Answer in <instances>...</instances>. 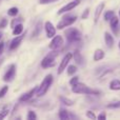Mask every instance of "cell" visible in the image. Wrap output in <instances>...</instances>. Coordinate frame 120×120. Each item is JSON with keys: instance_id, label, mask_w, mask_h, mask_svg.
Returning a JSON list of instances; mask_svg holds the SVG:
<instances>
[{"instance_id": "cell-38", "label": "cell", "mask_w": 120, "mask_h": 120, "mask_svg": "<svg viewBox=\"0 0 120 120\" xmlns=\"http://www.w3.org/2000/svg\"><path fill=\"white\" fill-rule=\"evenodd\" d=\"M118 48L120 49V41H119V43H118Z\"/></svg>"}, {"instance_id": "cell-30", "label": "cell", "mask_w": 120, "mask_h": 120, "mask_svg": "<svg viewBox=\"0 0 120 120\" xmlns=\"http://www.w3.org/2000/svg\"><path fill=\"white\" fill-rule=\"evenodd\" d=\"M78 82H79V77H78V76H74V77H72V78H71V80H70V85H71V86H73V85L77 84Z\"/></svg>"}, {"instance_id": "cell-19", "label": "cell", "mask_w": 120, "mask_h": 120, "mask_svg": "<svg viewBox=\"0 0 120 120\" xmlns=\"http://www.w3.org/2000/svg\"><path fill=\"white\" fill-rule=\"evenodd\" d=\"M59 118L61 120H68L71 118V115L65 109H60L59 110Z\"/></svg>"}, {"instance_id": "cell-29", "label": "cell", "mask_w": 120, "mask_h": 120, "mask_svg": "<svg viewBox=\"0 0 120 120\" xmlns=\"http://www.w3.org/2000/svg\"><path fill=\"white\" fill-rule=\"evenodd\" d=\"M8 108H4L2 111H0V119H3L4 117H6L8 116Z\"/></svg>"}, {"instance_id": "cell-17", "label": "cell", "mask_w": 120, "mask_h": 120, "mask_svg": "<svg viewBox=\"0 0 120 120\" xmlns=\"http://www.w3.org/2000/svg\"><path fill=\"white\" fill-rule=\"evenodd\" d=\"M73 59H74L75 62H76L77 64H79V65H82L83 64V57L79 51H75V52L73 53Z\"/></svg>"}, {"instance_id": "cell-31", "label": "cell", "mask_w": 120, "mask_h": 120, "mask_svg": "<svg viewBox=\"0 0 120 120\" xmlns=\"http://www.w3.org/2000/svg\"><path fill=\"white\" fill-rule=\"evenodd\" d=\"M8 91V85H5V86L2 87V89L0 90V98H3L4 96L6 95Z\"/></svg>"}, {"instance_id": "cell-37", "label": "cell", "mask_w": 120, "mask_h": 120, "mask_svg": "<svg viewBox=\"0 0 120 120\" xmlns=\"http://www.w3.org/2000/svg\"><path fill=\"white\" fill-rule=\"evenodd\" d=\"M1 37H2V33L0 32V39H1Z\"/></svg>"}, {"instance_id": "cell-5", "label": "cell", "mask_w": 120, "mask_h": 120, "mask_svg": "<svg viewBox=\"0 0 120 120\" xmlns=\"http://www.w3.org/2000/svg\"><path fill=\"white\" fill-rule=\"evenodd\" d=\"M57 54L58 53L56 52V51H53L52 53H50V54H48L45 57H44L43 59H42L41 61V66L43 68H53V66L55 65V58H56Z\"/></svg>"}, {"instance_id": "cell-35", "label": "cell", "mask_w": 120, "mask_h": 120, "mask_svg": "<svg viewBox=\"0 0 120 120\" xmlns=\"http://www.w3.org/2000/svg\"><path fill=\"white\" fill-rule=\"evenodd\" d=\"M40 26H41V22H39V23H38V25L36 26L35 34H34V35H38V34H39V32H40Z\"/></svg>"}, {"instance_id": "cell-39", "label": "cell", "mask_w": 120, "mask_h": 120, "mask_svg": "<svg viewBox=\"0 0 120 120\" xmlns=\"http://www.w3.org/2000/svg\"><path fill=\"white\" fill-rule=\"evenodd\" d=\"M119 19H120V10H119Z\"/></svg>"}, {"instance_id": "cell-1", "label": "cell", "mask_w": 120, "mask_h": 120, "mask_svg": "<svg viewBox=\"0 0 120 120\" xmlns=\"http://www.w3.org/2000/svg\"><path fill=\"white\" fill-rule=\"evenodd\" d=\"M53 80H54V78H53L52 74L46 75V76L44 77V79L42 80L41 84L38 86L37 91H36V96H37V97H42V96L45 95V94L48 93V91L50 90L51 85H52Z\"/></svg>"}, {"instance_id": "cell-28", "label": "cell", "mask_w": 120, "mask_h": 120, "mask_svg": "<svg viewBox=\"0 0 120 120\" xmlns=\"http://www.w3.org/2000/svg\"><path fill=\"white\" fill-rule=\"evenodd\" d=\"M90 16V8H86L84 11H83L82 15H81V19H83V20H85V19H87Z\"/></svg>"}, {"instance_id": "cell-11", "label": "cell", "mask_w": 120, "mask_h": 120, "mask_svg": "<svg viewBox=\"0 0 120 120\" xmlns=\"http://www.w3.org/2000/svg\"><path fill=\"white\" fill-rule=\"evenodd\" d=\"M104 8H105V2L102 1L96 6L95 8V13H94V24H97L98 20H99L100 16H101L102 12L104 11Z\"/></svg>"}, {"instance_id": "cell-9", "label": "cell", "mask_w": 120, "mask_h": 120, "mask_svg": "<svg viewBox=\"0 0 120 120\" xmlns=\"http://www.w3.org/2000/svg\"><path fill=\"white\" fill-rule=\"evenodd\" d=\"M15 76H16V65L15 64H11L3 76V81L4 82H12L14 80Z\"/></svg>"}, {"instance_id": "cell-27", "label": "cell", "mask_w": 120, "mask_h": 120, "mask_svg": "<svg viewBox=\"0 0 120 120\" xmlns=\"http://www.w3.org/2000/svg\"><path fill=\"white\" fill-rule=\"evenodd\" d=\"M85 116L87 117V118H90V119H96L97 118V116L95 115V113L93 112V111H86L85 112Z\"/></svg>"}, {"instance_id": "cell-18", "label": "cell", "mask_w": 120, "mask_h": 120, "mask_svg": "<svg viewBox=\"0 0 120 120\" xmlns=\"http://www.w3.org/2000/svg\"><path fill=\"white\" fill-rule=\"evenodd\" d=\"M119 20H120L119 17H117V16H113L112 18H111V20H110L111 29L117 32V30H118V25H119Z\"/></svg>"}, {"instance_id": "cell-21", "label": "cell", "mask_w": 120, "mask_h": 120, "mask_svg": "<svg viewBox=\"0 0 120 120\" xmlns=\"http://www.w3.org/2000/svg\"><path fill=\"white\" fill-rule=\"evenodd\" d=\"M59 99H60V101H61L62 103H63L64 105H66V106H72L73 104H74V101H73L72 99L66 98V97H64V96H60Z\"/></svg>"}, {"instance_id": "cell-6", "label": "cell", "mask_w": 120, "mask_h": 120, "mask_svg": "<svg viewBox=\"0 0 120 120\" xmlns=\"http://www.w3.org/2000/svg\"><path fill=\"white\" fill-rule=\"evenodd\" d=\"M72 59H73V53H71V52L66 53V54L64 55V57L62 58L61 62H60V64L58 66V70H57V74L61 75L62 73L66 70V68H68V65L70 64V62H71Z\"/></svg>"}, {"instance_id": "cell-34", "label": "cell", "mask_w": 120, "mask_h": 120, "mask_svg": "<svg viewBox=\"0 0 120 120\" xmlns=\"http://www.w3.org/2000/svg\"><path fill=\"white\" fill-rule=\"evenodd\" d=\"M56 1H58V0H40V4H50Z\"/></svg>"}, {"instance_id": "cell-16", "label": "cell", "mask_w": 120, "mask_h": 120, "mask_svg": "<svg viewBox=\"0 0 120 120\" xmlns=\"http://www.w3.org/2000/svg\"><path fill=\"white\" fill-rule=\"evenodd\" d=\"M109 89L111 91H120V80L119 79H113L109 84Z\"/></svg>"}, {"instance_id": "cell-22", "label": "cell", "mask_w": 120, "mask_h": 120, "mask_svg": "<svg viewBox=\"0 0 120 120\" xmlns=\"http://www.w3.org/2000/svg\"><path fill=\"white\" fill-rule=\"evenodd\" d=\"M22 32H23V25L21 23H19V24H16V26H14L13 35H15V36L20 35V34H22Z\"/></svg>"}, {"instance_id": "cell-33", "label": "cell", "mask_w": 120, "mask_h": 120, "mask_svg": "<svg viewBox=\"0 0 120 120\" xmlns=\"http://www.w3.org/2000/svg\"><path fill=\"white\" fill-rule=\"evenodd\" d=\"M8 25V19H2L0 22V29H4Z\"/></svg>"}, {"instance_id": "cell-3", "label": "cell", "mask_w": 120, "mask_h": 120, "mask_svg": "<svg viewBox=\"0 0 120 120\" xmlns=\"http://www.w3.org/2000/svg\"><path fill=\"white\" fill-rule=\"evenodd\" d=\"M64 36H65L66 40L68 43H74V42H79L81 40V33L79 30L75 29V27H68L64 32Z\"/></svg>"}, {"instance_id": "cell-10", "label": "cell", "mask_w": 120, "mask_h": 120, "mask_svg": "<svg viewBox=\"0 0 120 120\" xmlns=\"http://www.w3.org/2000/svg\"><path fill=\"white\" fill-rule=\"evenodd\" d=\"M44 30H45V34H46V37L51 38L52 39L55 35H56V26L53 24L51 21H46L44 23Z\"/></svg>"}, {"instance_id": "cell-20", "label": "cell", "mask_w": 120, "mask_h": 120, "mask_svg": "<svg viewBox=\"0 0 120 120\" xmlns=\"http://www.w3.org/2000/svg\"><path fill=\"white\" fill-rule=\"evenodd\" d=\"M66 68H68V70H66V74H68V76H73V75L76 74L77 71H78V68H77V66L75 65V64H68Z\"/></svg>"}, {"instance_id": "cell-8", "label": "cell", "mask_w": 120, "mask_h": 120, "mask_svg": "<svg viewBox=\"0 0 120 120\" xmlns=\"http://www.w3.org/2000/svg\"><path fill=\"white\" fill-rule=\"evenodd\" d=\"M80 2H81V0H73V1L68 2V4H65L64 6H62V8H60L58 12H57V14L62 15V14H64V13H68L70 11H72V10H74L75 8H77V6L80 4Z\"/></svg>"}, {"instance_id": "cell-12", "label": "cell", "mask_w": 120, "mask_h": 120, "mask_svg": "<svg viewBox=\"0 0 120 120\" xmlns=\"http://www.w3.org/2000/svg\"><path fill=\"white\" fill-rule=\"evenodd\" d=\"M24 39V35H17L16 37L14 38V39L11 41V44H10V50L11 51H14L16 50L17 48H18L19 45L21 44V42H22V40Z\"/></svg>"}, {"instance_id": "cell-24", "label": "cell", "mask_w": 120, "mask_h": 120, "mask_svg": "<svg viewBox=\"0 0 120 120\" xmlns=\"http://www.w3.org/2000/svg\"><path fill=\"white\" fill-rule=\"evenodd\" d=\"M18 14V8H11L10 10H8V15L11 17H15Z\"/></svg>"}, {"instance_id": "cell-15", "label": "cell", "mask_w": 120, "mask_h": 120, "mask_svg": "<svg viewBox=\"0 0 120 120\" xmlns=\"http://www.w3.org/2000/svg\"><path fill=\"white\" fill-rule=\"evenodd\" d=\"M105 57V52L102 49H96L93 55V60L94 61H100Z\"/></svg>"}, {"instance_id": "cell-2", "label": "cell", "mask_w": 120, "mask_h": 120, "mask_svg": "<svg viewBox=\"0 0 120 120\" xmlns=\"http://www.w3.org/2000/svg\"><path fill=\"white\" fill-rule=\"evenodd\" d=\"M72 92L75 94H82V95H99L100 92L97 90H93L85 85L84 83L78 82L72 86Z\"/></svg>"}, {"instance_id": "cell-13", "label": "cell", "mask_w": 120, "mask_h": 120, "mask_svg": "<svg viewBox=\"0 0 120 120\" xmlns=\"http://www.w3.org/2000/svg\"><path fill=\"white\" fill-rule=\"evenodd\" d=\"M37 89H38V86H36V87H34V89L30 90V91L26 92V93H24L23 95H21L20 98H19V101H21V102L29 101L34 95H36V91H37Z\"/></svg>"}, {"instance_id": "cell-25", "label": "cell", "mask_w": 120, "mask_h": 120, "mask_svg": "<svg viewBox=\"0 0 120 120\" xmlns=\"http://www.w3.org/2000/svg\"><path fill=\"white\" fill-rule=\"evenodd\" d=\"M106 108H108V109H119L120 108V101L109 103L108 105H106Z\"/></svg>"}, {"instance_id": "cell-4", "label": "cell", "mask_w": 120, "mask_h": 120, "mask_svg": "<svg viewBox=\"0 0 120 120\" xmlns=\"http://www.w3.org/2000/svg\"><path fill=\"white\" fill-rule=\"evenodd\" d=\"M77 20V16H71V15H66L58 22L56 29L57 30H63L64 27H68L72 24H74Z\"/></svg>"}, {"instance_id": "cell-36", "label": "cell", "mask_w": 120, "mask_h": 120, "mask_svg": "<svg viewBox=\"0 0 120 120\" xmlns=\"http://www.w3.org/2000/svg\"><path fill=\"white\" fill-rule=\"evenodd\" d=\"M3 50H4V43L3 42H0V57H1L2 53H3Z\"/></svg>"}, {"instance_id": "cell-23", "label": "cell", "mask_w": 120, "mask_h": 120, "mask_svg": "<svg viewBox=\"0 0 120 120\" xmlns=\"http://www.w3.org/2000/svg\"><path fill=\"white\" fill-rule=\"evenodd\" d=\"M113 16H115L114 11H111V10L106 11V12H104V14H103V20L104 21H110Z\"/></svg>"}, {"instance_id": "cell-32", "label": "cell", "mask_w": 120, "mask_h": 120, "mask_svg": "<svg viewBox=\"0 0 120 120\" xmlns=\"http://www.w3.org/2000/svg\"><path fill=\"white\" fill-rule=\"evenodd\" d=\"M97 119H99V120H105L106 119V113L105 112H101L97 116Z\"/></svg>"}, {"instance_id": "cell-7", "label": "cell", "mask_w": 120, "mask_h": 120, "mask_svg": "<svg viewBox=\"0 0 120 120\" xmlns=\"http://www.w3.org/2000/svg\"><path fill=\"white\" fill-rule=\"evenodd\" d=\"M63 43H64L63 37H62L61 35H55L54 37L52 38V40H51L50 44H49V48L52 51H57V50H59L60 48H62Z\"/></svg>"}, {"instance_id": "cell-14", "label": "cell", "mask_w": 120, "mask_h": 120, "mask_svg": "<svg viewBox=\"0 0 120 120\" xmlns=\"http://www.w3.org/2000/svg\"><path fill=\"white\" fill-rule=\"evenodd\" d=\"M104 41H105V44L109 49H112L114 46V43H115V39L113 37V35L109 32H105L104 33Z\"/></svg>"}, {"instance_id": "cell-26", "label": "cell", "mask_w": 120, "mask_h": 120, "mask_svg": "<svg viewBox=\"0 0 120 120\" xmlns=\"http://www.w3.org/2000/svg\"><path fill=\"white\" fill-rule=\"evenodd\" d=\"M26 118L29 120H35V119H37V115H36L35 112H33V111H29Z\"/></svg>"}]
</instances>
